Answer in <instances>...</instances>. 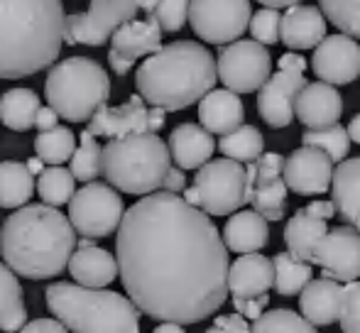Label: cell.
<instances>
[{
	"instance_id": "obj_1",
	"label": "cell",
	"mask_w": 360,
	"mask_h": 333,
	"mask_svg": "<svg viewBox=\"0 0 360 333\" xmlns=\"http://www.w3.org/2000/svg\"><path fill=\"white\" fill-rule=\"evenodd\" d=\"M120 280L145 316L199 324L228 296V248L206 211L172 191L147 194L115 238Z\"/></svg>"
},
{
	"instance_id": "obj_2",
	"label": "cell",
	"mask_w": 360,
	"mask_h": 333,
	"mask_svg": "<svg viewBox=\"0 0 360 333\" xmlns=\"http://www.w3.org/2000/svg\"><path fill=\"white\" fill-rule=\"evenodd\" d=\"M76 228L57 206H20L0 228V255L25 280H52L69 270Z\"/></svg>"
},
{
	"instance_id": "obj_3",
	"label": "cell",
	"mask_w": 360,
	"mask_h": 333,
	"mask_svg": "<svg viewBox=\"0 0 360 333\" xmlns=\"http://www.w3.org/2000/svg\"><path fill=\"white\" fill-rule=\"evenodd\" d=\"M67 30L62 0H0V79L49 69Z\"/></svg>"
},
{
	"instance_id": "obj_4",
	"label": "cell",
	"mask_w": 360,
	"mask_h": 333,
	"mask_svg": "<svg viewBox=\"0 0 360 333\" xmlns=\"http://www.w3.org/2000/svg\"><path fill=\"white\" fill-rule=\"evenodd\" d=\"M218 81V62L199 42L179 39L160 47L140 64L135 89L150 105L184 110L199 103Z\"/></svg>"
},
{
	"instance_id": "obj_5",
	"label": "cell",
	"mask_w": 360,
	"mask_h": 333,
	"mask_svg": "<svg viewBox=\"0 0 360 333\" xmlns=\"http://www.w3.org/2000/svg\"><path fill=\"white\" fill-rule=\"evenodd\" d=\"M47 306L74 333H140V314L130 296L103 287L57 282L44 292Z\"/></svg>"
},
{
	"instance_id": "obj_6",
	"label": "cell",
	"mask_w": 360,
	"mask_h": 333,
	"mask_svg": "<svg viewBox=\"0 0 360 333\" xmlns=\"http://www.w3.org/2000/svg\"><path fill=\"white\" fill-rule=\"evenodd\" d=\"M169 169V145H165L157 133L113 138L103 148V176L123 194H155L165 186Z\"/></svg>"
},
{
	"instance_id": "obj_7",
	"label": "cell",
	"mask_w": 360,
	"mask_h": 333,
	"mask_svg": "<svg viewBox=\"0 0 360 333\" xmlns=\"http://www.w3.org/2000/svg\"><path fill=\"white\" fill-rule=\"evenodd\" d=\"M44 96L59 118L69 123H86L101 105L108 103L110 79L94 59L69 57L49 69Z\"/></svg>"
},
{
	"instance_id": "obj_8",
	"label": "cell",
	"mask_w": 360,
	"mask_h": 333,
	"mask_svg": "<svg viewBox=\"0 0 360 333\" xmlns=\"http://www.w3.org/2000/svg\"><path fill=\"white\" fill-rule=\"evenodd\" d=\"M194 186L199 191V209L209 216H231L250 204L248 169L238 159H211L196 171Z\"/></svg>"
},
{
	"instance_id": "obj_9",
	"label": "cell",
	"mask_w": 360,
	"mask_h": 333,
	"mask_svg": "<svg viewBox=\"0 0 360 333\" xmlns=\"http://www.w3.org/2000/svg\"><path fill=\"white\" fill-rule=\"evenodd\" d=\"M125 216V206L115 186L89 181L76 189L74 199L69 201V218L79 235L86 238H108L113 230L120 228Z\"/></svg>"
},
{
	"instance_id": "obj_10",
	"label": "cell",
	"mask_w": 360,
	"mask_h": 333,
	"mask_svg": "<svg viewBox=\"0 0 360 333\" xmlns=\"http://www.w3.org/2000/svg\"><path fill=\"white\" fill-rule=\"evenodd\" d=\"M304 69H307V59L302 54H282L277 74H272L260 89V93H257V113L270 128H287L297 118V113H294L297 96L307 86Z\"/></svg>"
},
{
	"instance_id": "obj_11",
	"label": "cell",
	"mask_w": 360,
	"mask_h": 333,
	"mask_svg": "<svg viewBox=\"0 0 360 333\" xmlns=\"http://www.w3.org/2000/svg\"><path fill=\"white\" fill-rule=\"evenodd\" d=\"M140 13V0H91L86 13L67 15L64 44L101 47Z\"/></svg>"
},
{
	"instance_id": "obj_12",
	"label": "cell",
	"mask_w": 360,
	"mask_h": 333,
	"mask_svg": "<svg viewBox=\"0 0 360 333\" xmlns=\"http://www.w3.org/2000/svg\"><path fill=\"white\" fill-rule=\"evenodd\" d=\"M272 77V57L257 39H236L218 54V79L236 93H255Z\"/></svg>"
},
{
	"instance_id": "obj_13",
	"label": "cell",
	"mask_w": 360,
	"mask_h": 333,
	"mask_svg": "<svg viewBox=\"0 0 360 333\" xmlns=\"http://www.w3.org/2000/svg\"><path fill=\"white\" fill-rule=\"evenodd\" d=\"M250 0H191L189 22L209 44H231L250 27Z\"/></svg>"
},
{
	"instance_id": "obj_14",
	"label": "cell",
	"mask_w": 360,
	"mask_h": 333,
	"mask_svg": "<svg viewBox=\"0 0 360 333\" xmlns=\"http://www.w3.org/2000/svg\"><path fill=\"white\" fill-rule=\"evenodd\" d=\"M165 108H147V100L140 93L130 96L123 105H101L89 120V130L96 138H125L138 133H157L165 128Z\"/></svg>"
},
{
	"instance_id": "obj_15",
	"label": "cell",
	"mask_w": 360,
	"mask_h": 333,
	"mask_svg": "<svg viewBox=\"0 0 360 333\" xmlns=\"http://www.w3.org/2000/svg\"><path fill=\"white\" fill-rule=\"evenodd\" d=\"M311 265L323 270V277L338 282H356L360 277V230L353 226L331 228L314 250Z\"/></svg>"
},
{
	"instance_id": "obj_16",
	"label": "cell",
	"mask_w": 360,
	"mask_h": 333,
	"mask_svg": "<svg viewBox=\"0 0 360 333\" xmlns=\"http://www.w3.org/2000/svg\"><path fill=\"white\" fill-rule=\"evenodd\" d=\"M162 47V27L152 15L130 20L110 37L108 64L113 74L125 77L140 57H150Z\"/></svg>"
},
{
	"instance_id": "obj_17",
	"label": "cell",
	"mask_w": 360,
	"mask_h": 333,
	"mask_svg": "<svg viewBox=\"0 0 360 333\" xmlns=\"http://www.w3.org/2000/svg\"><path fill=\"white\" fill-rule=\"evenodd\" d=\"M311 69L321 81L333 86L353 84L360 77V44L356 37L341 32L328 34L311 57Z\"/></svg>"
},
{
	"instance_id": "obj_18",
	"label": "cell",
	"mask_w": 360,
	"mask_h": 333,
	"mask_svg": "<svg viewBox=\"0 0 360 333\" xmlns=\"http://www.w3.org/2000/svg\"><path fill=\"white\" fill-rule=\"evenodd\" d=\"M333 159L323 150L302 145L285 162V181L289 191L299 196H319L331 189L333 181Z\"/></svg>"
},
{
	"instance_id": "obj_19",
	"label": "cell",
	"mask_w": 360,
	"mask_h": 333,
	"mask_svg": "<svg viewBox=\"0 0 360 333\" xmlns=\"http://www.w3.org/2000/svg\"><path fill=\"white\" fill-rule=\"evenodd\" d=\"M299 123L307 125L309 130L314 128H328L336 125L343 115V98L333 84L326 81H314L302 89L297 96V105H294Z\"/></svg>"
},
{
	"instance_id": "obj_20",
	"label": "cell",
	"mask_w": 360,
	"mask_h": 333,
	"mask_svg": "<svg viewBox=\"0 0 360 333\" xmlns=\"http://www.w3.org/2000/svg\"><path fill=\"white\" fill-rule=\"evenodd\" d=\"M280 39L294 52L302 49H316L326 39V18L323 10L316 5H292L282 15V34Z\"/></svg>"
},
{
	"instance_id": "obj_21",
	"label": "cell",
	"mask_w": 360,
	"mask_h": 333,
	"mask_svg": "<svg viewBox=\"0 0 360 333\" xmlns=\"http://www.w3.org/2000/svg\"><path fill=\"white\" fill-rule=\"evenodd\" d=\"M275 287V260L260 252H245L231 265L228 272V289L233 296H260Z\"/></svg>"
},
{
	"instance_id": "obj_22",
	"label": "cell",
	"mask_w": 360,
	"mask_h": 333,
	"mask_svg": "<svg viewBox=\"0 0 360 333\" xmlns=\"http://www.w3.org/2000/svg\"><path fill=\"white\" fill-rule=\"evenodd\" d=\"M169 152L181 169H201L216 152L214 133L196 123H181L169 135Z\"/></svg>"
},
{
	"instance_id": "obj_23",
	"label": "cell",
	"mask_w": 360,
	"mask_h": 333,
	"mask_svg": "<svg viewBox=\"0 0 360 333\" xmlns=\"http://www.w3.org/2000/svg\"><path fill=\"white\" fill-rule=\"evenodd\" d=\"M199 120L209 133L228 135L245 120V105L240 93L231 89H214L199 100Z\"/></svg>"
},
{
	"instance_id": "obj_24",
	"label": "cell",
	"mask_w": 360,
	"mask_h": 333,
	"mask_svg": "<svg viewBox=\"0 0 360 333\" xmlns=\"http://www.w3.org/2000/svg\"><path fill=\"white\" fill-rule=\"evenodd\" d=\"M341 294L343 287L338 280L331 277H319L311 280L299 294V309L307 321L314 326H331L338 321V311H341Z\"/></svg>"
},
{
	"instance_id": "obj_25",
	"label": "cell",
	"mask_w": 360,
	"mask_h": 333,
	"mask_svg": "<svg viewBox=\"0 0 360 333\" xmlns=\"http://www.w3.org/2000/svg\"><path fill=\"white\" fill-rule=\"evenodd\" d=\"M270 221L262 214L252 211H236L223 228V243L231 252H260L270 240Z\"/></svg>"
},
{
	"instance_id": "obj_26",
	"label": "cell",
	"mask_w": 360,
	"mask_h": 333,
	"mask_svg": "<svg viewBox=\"0 0 360 333\" xmlns=\"http://www.w3.org/2000/svg\"><path fill=\"white\" fill-rule=\"evenodd\" d=\"M69 272L74 282L84 287H108L120 275L118 257L103 248H76L69 260Z\"/></svg>"
},
{
	"instance_id": "obj_27",
	"label": "cell",
	"mask_w": 360,
	"mask_h": 333,
	"mask_svg": "<svg viewBox=\"0 0 360 333\" xmlns=\"http://www.w3.org/2000/svg\"><path fill=\"white\" fill-rule=\"evenodd\" d=\"M331 194L336 211L348 226L360 230V157L343 159L333 171Z\"/></svg>"
},
{
	"instance_id": "obj_28",
	"label": "cell",
	"mask_w": 360,
	"mask_h": 333,
	"mask_svg": "<svg viewBox=\"0 0 360 333\" xmlns=\"http://www.w3.org/2000/svg\"><path fill=\"white\" fill-rule=\"evenodd\" d=\"M328 233V226L323 218H316L311 216L307 209H299L297 214L289 218L287 228H285V243L287 250L292 252L294 257L304 262L314 260V250H316L319 240Z\"/></svg>"
},
{
	"instance_id": "obj_29",
	"label": "cell",
	"mask_w": 360,
	"mask_h": 333,
	"mask_svg": "<svg viewBox=\"0 0 360 333\" xmlns=\"http://www.w3.org/2000/svg\"><path fill=\"white\" fill-rule=\"evenodd\" d=\"M27 324L22 285L8 262H0V331L15 333Z\"/></svg>"
},
{
	"instance_id": "obj_30",
	"label": "cell",
	"mask_w": 360,
	"mask_h": 333,
	"mask_svg": "<svg viewBox=\"0 0 360 333\" xmlns=\"http://www.w3.org/2000/svg\"><path fill=\"white\" fill-rule=\"evenodd\" d=\"M39 108V96L32 89H10L0 98V123L15 133H25L34 128Z\"/></svg>"
},
{
	"instance_id": "obj_31",
	"label": "cell",
	"mask_w": 360,
	"mask_h": 333,
	"mask_svg": "<svg viewBox=\"0 0 360 333\" xmlns=\"http://www.w3.org/2000/svg\"><path fill=\"white\" fill-rule=\"evenodd\" d=\"M34 194V174L27 162H0V209H20Z\"/></svg>"
},
{
	"instance_id": "obj_32",
	"label": "cell",
	"mask_w": 360,
	"mask_h": 333,
	"mask_svg": "<svg viewBox=\"0 0 360 333\" xmlns=\"http://www.w3.org/2000/svg\"><path fill=\"white\" fill-rule=\"evenodd\" d=\"M287 194L289 186L282 176H260L255 179V189H252V209L262 214L267 221H282L287 211Z\"/></svg>"
},
{
	"instance_id": "obj_33",
	"label": "cell",
	"mask_w": 360,
	"mask_h": 333,
	"mask_svg": "<svg viewBox=\"0 0 360 333\" xmlns=\"http://www.w3.org/2000/svg\"><path fill=\"white\" fill-rule=\"evenodd\" d=\"M275 289L282 296H297L314 280L311 262L294 257L292 252H277L275 257Z\"/></svg>"
},
{
	"instance_id": "obj_34",
	"label": "cell",
	"mask_w": 360,
	"mask_h": 333,
	"mask_svg": "<svg viewBox=\"0 0 360 333\" xmlns=\"http://www.w3.org/2000/svg\"><path fill=\"white\" fill-rule=\"evenodd\" d=\"M218 150L226 157L238 159V162H257L265 155V138H262L255 125H240L233 133L221 135Z\"/></svg>"
},
{
	"instance_id": "obj_35",
	"label": "cell",
	"mask_w": 360,
	"mask_h": 333,
	"mask_svg": "<svg viewBox=\"0 0 360 333\" xmlns=\"http://www.w3.org/2000/svg\"><path fill=\"white\" fill-rule=\"evenodd\" d=\"M37 194L49 206H69L76 194V176L62 164H49L37 179Z\"/></svg>"
},
{
	"instance_id": "obj_36",
	"label": "cell",
	"mask_w": 360,
	"mask_h": 333,
	"mask_svg": "<svg viewBox=\"0 0 360 333\" xmlns=\"http://www.w3.org/2000/svg\"><path fill=\"white\" fill-rule=\"evenodd\" d=\"M34 152L44 164H64L72 162L76 152V138L69 128L44 130L34 138Z\"/></svg>"
},
{
	"instance_id": "obj_37",
	"label": "cell",
	"mask_w": 360,
	"mask_h": 333,
	"mask_svg": "<svg viewBox=\"0 0 360 333\" xmlns=\"http://www.w3.org/2000/svg\"><path fill=\"white\" fill-rule=\"evenodd\" d=\"M69 169L74 171L76 181H84V184L96 181V176L103 174V148L96 143V135L91 130L81 133L79 148H76Z\"/></svg>"
},
{
	"instance_id": "obj_38",
	"label": "cell",
	"mask_w": 360,
	"mask_h": 333,
	"mask_svg": "<svg viewBox=\"0 0 360 333\" xmlns=\"http://www.w3.org/2000/svg\"><path fill=\"white\" fill-rule=\"evenodd\" d=\"M302 145H309V148H319L333 159V162H343L351 150V135H348V128H341V125H328V128H314L307 130L302 135Z\"/></svg>"
},
{
	"instance_id": "obj_39",
	"label": "cell",
	"mask_w": 360,
	"mask_h": 333,
	"mask_svg": "<svg viewBox=\"0 0 360 333\" xmlns=\"http://www.w3.org/2000/svg\"><path fill=\"white\" fill-rule=\"evenodd\" d=\"M250 333H316V326L289 309L265 311L257 321H252Z\"/></svg>"
},
{
	"instance_id": "obj_40",
	"label": "cell",
	"mask_w": 360,
	"mask_h": 333,
	"mask_svg": "<svg viewBox=\"0 0 360 333\" xmlns=\"http://www.w3.org/2000/svg\"><path fill=\"white\" fill-rule=\"evenodd\" d=\"M319 8L333 27L360 39V0H319Z\"/></svg>"
},
{
	"instance_id": "obj_41",
	"label": "cell",
	"mask_w": 360,
	"mask_h": 333,
	"mask_svg": "<svg viewBox=\"0 0 360 333\" xmlns=\"http://www.w3.org/2000/svg\"><path fill=\"white\" fill-rule=\"evenodd\" d=\"M191 0H157L152 18L160 22L162 32H179L189 20Z\"/></svg>"
},
{
	"instance_id": "obj_42",
	"label": "cell",
	"mask_w": 360,
	"mask_h": 333,
	"mask_svg": "<svg viewBox=\"0 0 360 333\" xmlns=\"http://www.w3.org/2000/svg\"><path fill=\"white\" fill-rule=\"evenodd\" d=\"M250 34L257 39V42H262L267 47V44H277L280 42V34H282V15L277 8H262L257 10L255 15H252L250 20Z\"/></svg>"
},
{
	"instance_id": "obj_43",
	"label": "cell",
	"mask_w": 360,
	"mask_h": 333,
	"mask_svg": "<svg viewBox=\"0 0 360 333\" xmlns=\"http://www.w3.org/2000/svg\"><path fill=\"white\" fill-rule=\"evenodd\" d=\"M338 324L343 333H360V280L346 282L343 287Z\"/></svg>"
},
{
	"instance_id": "obj_44",
	"label": "cell",
	"mask_w": 360,
	"mask_h": 333,
	"mask_svg": "<svg viewBox=\"0 0 360 333\" xmlns=\"http://www.w3.org/2000/svg\"><path fill=\"white\" fill-rule=\"evenodd\" d=\"M270 304V296L267 294H260V296H233V306H236L238 314H243L248 321H257L262 314H265V306Z\"/></svg>"
},
{
	"instance_id": "obj_45",
	"label": "cell",
	"mask_w": 360,
	"mask_h": 333,
	"mask_svg": "<svg viewBox=\"0 0 360 333\" xmlns=\"http://www.w3.org/2000/svg\"><path fill=\"white\" fill-rule=\"evenodd\" d=\"M252 321H248L243 314H223V316H216V321H214V326H218V329H226V331H231V333H250L252 329Z\"/></svg>"
},
{
	"instance_id": "obj_46",
	"label": "cell",
	"mask_w": 360,
	"mask_h": 333,
	"mask_svg": "<svg viewBox=\"0 0 360 333\" xmlns=\"http://www.w3.org/2000/svg\"><path fill=\"white\" fill-rule=\"evenodd\" d=\"M18 333H69L67 326L54 316V319H34L25 324Z\"/></svg>"
},
{
	"instance_id": "obj_47",
	"label": "cell",
	"mask_w": 360,
	"mask_h": 333,
	"mask_svg": "<svg viewBox=\"0 0 360 333\" xmlns=\"http://www.w3.org/2000/svg\"><path fill=\"white\" fill-rule=\"evenodd\" d=\"M165 191H172V194H184L186 189V176H184V169L181 166H172L169 174H167L165 179V186H162Z\"/></svg>"
},
{
	"instance_id": "obj_48",
	"label": "cell",
	"mask_w": 360,
	"mask_h": 333,
	"mask_svg": "<svg viewBox=\"0 0 360 333\" xmlns=\"http://www.w3.org/2000/svg\"><path fill=\"white\" fill-rule=\"evenodd\" d=\"M304 209H307L311 216H316V218H323V221L333 218V216L338 214L336 204H333V201H311V204L304 206Z\"/></svg>"
},
{
	"instance_id": "obj_49",
	"label": "cell",
	"mask_w": 360,
	"mask_h": 333,
	"mask_svg": "<svg viewBox=\"0 0 360 333\" xmlns=\"http://www.w3.org/2000/svg\"><path fill=\"white\" fill-rule=\"evenodd\" d=\"M57 118H59V113L52 108V105H47V108H39L37 120H34V128H37L39 133H44V130L57 128Z\"/></svg>"
},
{
	"instance_id": "obj_50",
	"label": "cell",
	"mask_w": 360,
	"mask_h": 333,
	"mask_svg": "<svg viewBox=\"0 0 360 333\" xmlns=\"http://www.w3.org/2000/svg\"><path fill=\"white\" fill-rule=\"evenodd\" d=\"M152 333H184V329H181V324H172V321H162L160 326H157Z\"/></svg>"
},
{
	"instance_id": "obj_51",
	"label": "cell",
	"mask_w": 360,
	"mask_h": 333,
	"mask_svg": "<svg viewBox=\"0 0 360 333\" xmlns=\"http://www.w3.org/2000/svg\"><path fill=\"white\" fill-rule=\"evenodd\" d=\"M348 135H351L353 143L360 145V113L351 120V123H348Z\"/></svg>"
},
{
	"instance_id": "obj_52",
	"label": "cell",
	"mask_w": 360,
	"mask_h": 333,
	"mask_svg": "<svg viewBox=\"0 0 360 333\" xmlns=\"http://www.w3.org/2000/svg\"><path fill=\"white\" fill-rule=\"evenodd\" d=\"M257 3H262L265 8H292L299 0H257Z\"/></svg>"
},
{
	"instance_id": "obj_53",
	"label": "cell",
	"mask_w": 360,
	"mask_h": 333,
	"mask_svg": "<svg viewBox=\"0 0 360 333\" xmlns=\"http://www.w3.org/2000/svg\"><path fill=\"white\" fill-rule=\"evenodd\" d=\"M184 199L189 201L191 206H199V204H201L199 191H196V186H189V189H184Z\"/></svg>"
},
{
	"instance_id": "obj_54",
	"label": "cell",
	"mask_w": 360,
	"mask_h": 333,
	"mask_svg": "<svg viewBox=\"0 0 360 333\" xmlns=\"http://www.w3.org/2000/svg\"><path fill=\"white\" fill-rule=\"evenodd\" d=\"M27 166H30V171H32V174H42V171H44V162L39 157L27 159Z\"/></svg>"
},
{
	"instance_id": "obj_55",
	"label": "cell",
	"mask_w": 360,
	"mask_h": 333,
	"mask_svg": "<svg viewBox=\"0 0 360 333\" xmlns=\"http://www.w3.org/2000/svg\"><path fill=\"white\" fill-rule=\"evenodd\" d=\"M155 5H157V0H140V10H143V13H147V15H150L152 10H155Z\"/></svg>"
},
{
	"instance_id": "obj_56",
	"label": "cell",
	"mask_w": 360,
	"mask_h": 333,
	"mask_svg": "<svg viewBox=\"0 0 360 333\" xmlns=\"http://www.w3.org/2000/svg\"><path fill=\"white\" fill-rule=\"evenodd\" d=\"M91 245H94V238H86V235H84V238L76 243V248H91Z\"/></svg>"
},
{
	"instance_id": "obj_57",
	"label": "cell",
	"mask_w": 360,
	"mask_h": 333,
	"mask_svg": "<svg viewBox=\"0 0 360 333\" xmlns=\"http://www.w3.org/2000/svg\"><path fill=\"white\" fill-rule=\"evenodd\" d=\"M206 333H231V331H226V329H218V326H211Z\"/></svg>"
}]
</instances>
